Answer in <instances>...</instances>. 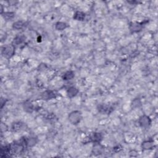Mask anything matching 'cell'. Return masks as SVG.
<instances>
[{"label":"cell","mask_w":158,"mask_h":158,"mask_svg":"<svg viewBox=\"0 0 158 158\" xmlns=\"http://www.w3.org/2000/svg\"><path fill=\"white\" fill-rule=\"evenodd\" d=\"M142 29V25L140 23L132 22L130 23V30L132 33H135L140 31Z\"/></svg>","instance_id":"obj_10"},{"label":"cell","mask_w":158,"mask_h":158,"mask_svg":"<svg viewBox=\"0 0 158 158\" xmlns=\"http://www.w3.org/2000/svg\"><path fill=\"white\" fill-rule=\"evenodd\" d=\"M85 14L81 11H77L74 15V19L78 21H83L85 19Z\"/></svg>","instance_id":"obj_13"},{"label":"cell","mask_w":158,"mask_h":158,"mask_svg":"<svg viewBox=\"0 0 158 158\" xmlns=\"http://www.w3.org/2000/svg\"><path fill=\"white\" fill-rule=\"evenodd\" d=\"M141 148L143 151H149V150H152L155 147V142L153 140H145L143 143H141Z\"/></svg>","instance_id":"obj_7"},{"label":"cell","mask_w":158,"mask_h":158,"mask_svg":"<svg viewBox=\"0 0 158 158\" xmlns=\"http://www.w3.org/2000/svg\"><path fill=\"white\" fill-rule=\"evenodd\" d=\"M78 93V90L75 87V86H70V87L67 90V94L69 98H72L76 96Z\"/></svg>","instance_id":"obj_11"},{"label":"cell","mask_w":158,"mask_h":158,"mask_svg":"<svg viewBox=\"0 0 158 158\" xmlns=\"http://www.w3.org/2000/svg\"><path fill=\"white\" fill-rule=\"evenodd\" d=\"M151 118L148 116L143 115L138 119V124L143 129H148L151 125Z\"/></svg>","instance_id":"obj_3"},{"label":"cell","mask_w":158,"mask_h":158,"mask_svg":"<svg viewBox=\"0 0 158 158\" xmlns=\"http://www.w3.org/2000/svg\"><path fill=\"white\" fill-rule=\"evenodd\" d=\"M24 144L23 143H12L9 145L10 151L12 152V153H21L23 149V147H24Z\"/></svg>","instance_id":"obj_4"},{"label":"cell","mask_w":158,"mask_h":158,"mask_svg":"<svg viewBox=\"0 0 158 158\" xmlns=\"http://www.w3.org/2000/svg\"><path fill=\"white\" fill-rule=\"evenodd\" d=\"M23 109L25 110L26 112H31L33 111V104H31V102L29 101H27L24 102V104H23Z\"/></svg>","instance_id":"obj_15"},{"label":"cell","mask_w":158,"mask_h":158,"mask_svg":"<svg viewBox=\"0 0 158 158\" xmlns=\"http://www.w3.org/2000/svg\"><path fill=\"white\" fill-rule=\"evenodd\" d=\"M1 54L3 57L7 59L11 58L15 54V46L13 45H7L3 47Z\"/></svg>","instance_id":"obj_2"},{"label":"cell","mask_w":158,"mask_h":158,"mask_svg":"<svg viewBox=\"0 0 158 158\" xmlns=\"http://www.w3.org/2000/svg\"><path fill=\"white\" fill-rule=\"evenodd\" d=\"M104 151V147L100 143H94L92 148V154L95 156H99L102 155Z\"/></svg>","instance_id":"obj_5"},{"label":"cell","mask_w":158,"mask_h":158,"mask_svg":"<svg viewBox=\"0 0 158 158\" xmlns=\"http://www.w3.org/2000/svg\"><path fill=\"white\" fill-rule=\"evenodd\" d=\"M69 27L68 24L64 22H58L55 24V29L58 31H62L68 28Z\"/></svg>","instance_id":"obj_12"},{"label":"cell","mask_w":158,"mask_h":158,"mask_svg":"<svg viewBox=\"0 0 158 158\" xmlns=\"http://www.w3.org/2000/svg\"><path fill=\"white\" fill-rule=\"evenodd\" d=\"M25 41V37L23 36H17L15 37L12 43V45L13 46H17L22 44V43Z\"/></svg>","instance_id":"obj_14"},{"label":"cell","mask_w":158,"mask_h":158,"mask_svg":"<svg viewBox=\"0 0 158 158\" xmlns=\"http://www.w3.org/2000/svg\"><path fill=\"white\" fill-rule=\"evenodd\" d=\"M25 25V23L23 22V21H17L13 23V27L14 29H15V30H20V29H22L23 26H24Z\"/></svg>","instance_id":"obj_18"},{"label":"cell","mask_w":158,"mask_h":158,"mask_svg":"<svg viewBox=\"0 0 158 158\" xmlns=\"http://www.w3.org/2000/svg\"><path fill=\"white\" fill-rule=\"evenodd\" d=\"M90 141L93 142L94 143H100L102 140V135L101 133L99 132H92L90 134L88 137Z\"/></svg>","instance_id":"obj_6"},{"label":"cell","mask_w":158,"mask_h":158,"mask_svg":"<svg viewBox=\"0 0 158 158\" xmlns=\"http://www.w3.org/2000/svg\"><path fill=\"white\" fill-rule=\"evenodd\" d=\"M82 115L79 110H74L71 112L68 116V119L70 124L72 125H77L82 121Z\"/></svg>","instance_id":"obj_1"},{"label":"cell","mask_w":158,"mask_h":158,"mask_svg":"<svg viewBox=\"0 0 158 158\" xmlns=\"http://www.w3.org/2000/svg\"><path fill=\"white\" fill-rule=\"evenodd\" d=\"M37 142H38V140L36 138L29 137V138H27L26 139L24 140V141H23V143L24 144V145H25L27 147L31 148L36 145Z\"/></svg>","instance_id":"obj_8"},{"label":"cell","mask_w":158,"mask_h":158,"mask_svg":"<svg viewBox=\"0 0 158 158\" xmlns=\"http://www.w3.org/2000/svg\"><path fill=\"white\" fill-rule=\"evenodd\" d=\"M22 127V124L21 122H17V123H14L13 126V129L15 131H17L18 130H21Z\"/></svg>","instance_id":"obj_20"},{"label":"cell","mask_w":158,"mask_h":158,"mask_svg":"<svg viewBox=\"0 0 158 158\" xmlns=\"http://www.w3.org/2000/svg\"><path fill=\"white\" fill-rule=\"evenodd\" d=\"M3 18L5 19L6 21H9L12 19H13L15 16V14L13 12H5L1 14Z\"/></svg>","instance_id":"obj_17"},{"label":"cell","mask_w":158,"mask_h":158,"mask_svg":"<svg viewBox=\"0 0 158 158\" xmlns=\"http://www.w3.org/2000/svg\"><path fill=\"white\" fill-rule=\"evenodd\" d=\"M56 97L55 93L51 90H46L42 94V98L45 100H49Z\"/></svg>","instance_id":"obj_9"},{"label":"cell","mask_w":158,"mask_h":158,"mask_svg":"<svg viewBox=\"0 0 158 158\" xmlns=\"http://www.w3.org/2000/svg\"><path fill=\"white\" fill-rule=\"evenodd\" d=\"M131 106H132V107L133 108H140V106H141V101L139 100V99H135V100H134L132 102V104H131Z\"/></svg>","instance_id":"obj_19"},{"label":"cell","mask_w":158,"mask_h":158,"mask_svg":"<svg viewBox=\"0 0 158 158\" xmlns=\"http://www.w3.org/2000/svg\"><path fill=\"white\" fill-rule=\"evenodd\" d=\"M75 77V74L72 70H69L66 72L62 76L63 80H72V79Z\"/></svg>","instance_id":"obj_16"},{"label":"cell","mask_w":158,"mask_h":158,"mask_svg":"<svg viewBox=\"0 0 158 158\" xmlns=\"http://www.w3.org/2000/svg\"><path fill=\"white\" fill-rule=\"evenodd\" d=\"M135 154H136V155H138V153H137V152L135 151V150H132V151H130V156L136 157V156L135 155Z\"/></svg>","instance_id":"obj_21"}]
</instances>
